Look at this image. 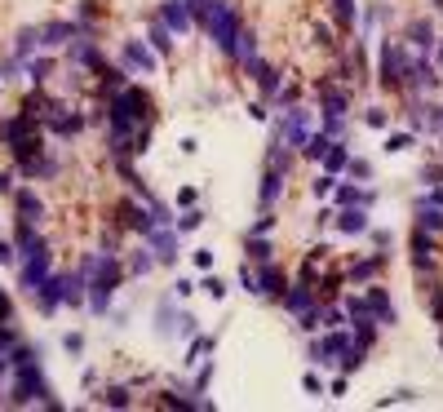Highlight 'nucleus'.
Instances as JSON below:
<instances>
[{"instance_id":"41","label":"nucleus","mask_w":443,"mask_h":412,"mask_svg":"<svg viewBox=\"0 0 443 412\" xmlns=\"http://www.w3.org/2000/svg\"><path fill=\"white\" fill-rule=\"evenodd\" d=\"M333 186H337V173H319L315 182H310V195H315V200H328V195H333Z\"/></svg>"},{"instance_id":"12","label":"nucleus","mask_w":443,"mask_h":412,"mask_svg":"<svg viewBox=\"0 0 443 412\" xmlns=\"http://www.w3.org/2000/svg\"><path fill=\"white\" fill-rule=\"evenodd\" d=\"M14 209H18V222H23V227H40L45 204L36 200V191H14Z\"/></svg>"},{"instance_id":"50","label":"nucleus","mask_w":443,"mask_h":412,"mask_svg":"<svg viewBox=\"0 0 443 412\" xmlns=\"http://www.w3.org/2000/svg\"><path fill=\"white\" fill-rule=\"evenodd\" d=\"M364 120H368V125H372V129H385V125H390V116H385V111H381V107H372V111H364Z\"/></svg>"},{"instance_id":"49","label":"nucleus","mask_w":443,"mask_h":412,"mask_svg":"<svg viewBox=\"0 0 443 412\" xmlns=\"http://www.w3.org/2000/svg\"><path fill=\"white\" fill-rule=\"evenodd\" d=\"M301 390H306V395H324V381H319V372H306V377H301Z\"/></svg>"},{"instance_id":"19","label":"nucleus","mask_w":443,"mask_h":412,"mask_svg":"<svg viewBox=\"0 0 443 412\" xmlns=\"http://www.w3.org/2000/svg\"><path fill=\"white\" fill-rule=\"evenodd\" d=\"M364 297H368V306H372V320H377V324H385V329H390V324L399 320V315H394V306H390V297H385V288H377V284H372Z\"/></svg>"},{"instance_id":"8","label":"nucleus","mask_w":443,"mask_h":412,"mask_svg":"<svg viewBox=\"0 0 443 412\" xmlns=\"http://www.w3.org/2000/svg\"><path fill=\"white\" fill-rule=\"evenodd\" d=\"M147 248L155 253V261L173 266V261H177V231H173V227H155V231L147 235Z\"/></svg>"},{"instance_id":"7","label":"nucleus","mask_w":443,"mask_h":412,"mask_svg":"<svg viewBox=\"0 0 443 412\" xmlns=\"http://www.w3.org/2000/svg\"><path fill=\"white\" fill-rule=\"evenodd\" d=\"M160 23H164L168 27V31H173V36H182V31H191V5H186V0H164V5H160Z\"/></svg>"},{"instance_id":"13","label":"nucleus","mask_w":443,"mask_h":412,"mask_svg":"<svg viewBox=\"0 0 443 412\" xmlns=\"http://www.w3.org/2000/svg\"><path fill=\"white\" fill-rule=\"evenodd\" d=\"M257 293H262V297H275V302H279V297L288 293V279H284V270H279V266H270V261H266V266L257 270Z\"/></svg>"},{"instance_id":"33","label":"nucleus","mask_w":443,"mask_h":412,"mask_svg":"<svg viewBox=\"0 0 443 412\" xmlns=\"http://www.w3.org/2000/svg\"><path fill=\"white\" fill-rule=\"evenodd\" d=\"M342 324H346L342 306H319V333H324V329H342Z\"/></svg>"},{"instance_id":"23","label":"nucleus","mask_w":443,"mask_h":412,"mask_svg":"<svg viewBox=\"0 0 443 412\" xmlns=\"http://www.w3.org/2000/svg\"><path fill=\"white\" fill-rule=\"evenodd\" d=\"M62 284H67V306H84V293H89V275H84V266L80 270H67Z\"/></svg>"},{"instance_id":"55","label":"nucleus","mask_w":443,"mask_h":412,"mask_svg":"<svg viewBox=\"0 0 443 412\" xmlns=\"http://www.w3.org/2000/svg\"><path fill=\"white\" fill-rule=\"evenodd\" d=\"M173 293H177V297H191V293H195V284H191V279H177Z\"/></svg>"},{"instance_id":"36","label":"nucleus","mask_w":443,"mask_h":412,"mask_svg":"<svg viewBox=\"0 0 443 412\" xmlns=\"http://www.w3.org/2000/svg\"><path fill=\"white\" fill-rule=\"evenodd\" d=\"M186 5H191V23L204 27L213 18V9H218V0H186Z\"/></svg>"},{"instance_id":"28","label":"nucleus","mask_w":443,"mask_h":412,"mask_svg":"<svg viewBox=\"0 0 443 412\" xmlns=\"http://www.w3.org/2000/svg\"><path fill=\"white\" fill-rule=\"evenodd\" d=\"M147 44H151V49L160 53V58H164V53L173 49V31H168V27L160 23V18H151V40H147Z\"/></svg>"},{"instance_id":"18","label":"nucleus","mask_w":443,"mask_h":412,"mask_svg":"<svg viewBox=\"0 0 443 412\" xmlns=\"http://www.w3.org/2000/svg\"><path fill=\"white\" fill-rule=\"evenodd\" d=\"M333 195H337V209H342V204H364V209H372V200H377V191H368V186H355V182L333 186Z\"/></svg>"},{"instance_id":"15","label":"nucleus","mask_w":443,"mask_h":412,"mask_svg":"<svg viewBox=\"0 0 443 412\" xmlns=\"http://www.w3.org/2000/svg\"><path fill=\"white\" fill-rule=\"evenodd\" d=\"M279 302H284L293 315H301V311H310V306H315L319 297H315V284H310V279H301V284H293L284 297H279Z\"/></svg>"},{"instance_id":"58","label":"nucleus","mask_w":443,"mask_h":412,"mask_svg":"<svg viewBox=\"0 0 443 412\" xmlns=\"http://www.w3.org/2000/svg\"><path fill=\"white\" fill-rule=\"evenodd\" d=\"M62 346H67V350L75 355V350H80V346H84V337H80V333H71V337H67V342H62Z\"/></svg>"},{"instance_id":"52","label":"nucleus","mask_w":443,"mask_h":412,"mask_svg":"<svg viewBox=\"0 0 443 412\" xmlns=\"http://www.w3.org/2000/svg\"><path fill=\"white\" fill-rule=\"evenodd\" d=\"M315 40L324 44V49H333V44H337V40H333V31H328V23H319V27H315Z\"/></svg>"},{"instance_id":"35","label":"nucleus","mask_w":443,"mask_h":412,"mask_svg":"<svg viewBox=\"0 0 443 412\" xmlns=\"http://www.w3.org/2000/svg\"><path fill=\"white\" fill-rule=\"evenodd\" d=\"M249 257L257 261V266H266V261L275 257V248H270V244H266V240H262V235H249Z\"/></svg>"},{"instance_id":"30","label":"nucleus","mask_w":443,"mask_h":412,"mask_svg":"<svg viewBox=\"0 0 443 412\" xmlns=\"http://www.w3.org/2000/svg\"><path fill=\"white\" fill-rule=\"evenodd\" d=\"M417 213H421V218H417V227H426L430 235H435V231H443V209H435V204H426V200H421V204H417Z\"/></svg>"},{"instance_id":"25","label":"nucleus","mask_w":443,"mask_h":412,"mask_svg":"<svg viewBox=\"0 0 443 412\" xmlns=\"http://www.w3.org/2000/svg\"><path fill=\"white\" fill-rule=\"evenodd\" d=\"M231 58H235V62L257 58V36H253L249 27H240V36H235V44H231Z\"/></svg>"},{"instance_id":"5","label":"nucleus","mask_w":443,"mask_h":412,"mask_svg":"<svg viewBox=\"0 0 443 412\" xmlns=\"http://www.w3.org/2000/svg\"><path fill=\"white\" fill-rule=\"evenodd\" d=\"M120 58H125L129 71H142V76H155V67H160V53L151 49L147 40H125V53H120Z\"/></svg>"},{"instance_id":"61","label":"nucleus","mask_w":443,"mask_h":412,"mask_svg":"<svg viewBox=\"0 0 443 412\" xmlns=\"http://www.w3.org/2000/svg\"><path fill=\"white\" fill-rule=\"evenodd\" d=\"M435 9H439V14H443V0H435Z\"/></svg>"},{"instance_id":"51","label":"nucleus","mask_w":443,"mask_h":412,"mask_svg":"<svg viewBox=\"0 0 443 412\" xmlns=\"http://www.w3.org/2000/svg\"><path fill=\"white\" fill-rule=\"evenodd\" d=\"M191 257H195V266H200V270H213V248H195Z\"/></svg>"},{"instance_id":"22","label":"nucleus","mask_w":443,"mask_h":412,"mask_svg":"<svg viewBox=\"0 0 443 412\" xmlns=\"http://www.w3.org/2000/svg\"><path fill=\"white\" fill-rule=\"evenodd\" d=\"M319 102H324V116H346V111H351V93H346V89H333V84H324V89H319Z\"/></svg>"},{"instance_id":"3","label":"nucleus","mask_w":443,"mask_h":412,"mask_svg":"<svg viewBox=\"0 0 443 412\" xmlns=\"http://www.w3.org/2000/svg\"><path fill=\"white\" fill-rule=\"evenodd\" d=\"M49 279V244H36L31 253L23 257V288H27V297H36V288Z\"/></svg>"},{"instance_id":"32","label":"nucleus","mask_w":443,"mask_h":412,"mask_svg":"<svg viewBox=\"0 0 443 412\" xmlns=\"http://www.w3.org/2000/svg\"><path fill=\"white\" fill-rule=\"evenodd\" d=\"M49 67H53L49 58H23V71H27V80H31V84H40L45 76H49Z\"/></svg>"},{"instance_id":"10","label":"nucleus","mask_w":443,"mask_h":412,"mask_svg":"<svg viewBox=\"0 0 443 412\" xmlns=\"http://www.w3.org/2000/svg\"><path fill=\"white\" fill-rule=\"evenodd\" d=\"M333 218H337V231H342V235H364V231H368V209H364V204H342Z\"/></svg>"},{"instance_id":"16","label":"nucleus","mask_w":443,"mask_h":412,"mask_svg":"<svg viewBox=\"0 0 443 412\" xmlns=\"http://www.w3.org/2000/svg\"><path fill=\"white\" fill-rule=\"evenodd\" d=\"M244 67H249V76L262 84V93H266V98H279V76H275V67H270V62H262V58H249Z\"/></svg>"},{"instance_id":"54","label":"nucleus","mask_w":443,"mask_h":412,"mask_svg":"<svg viewBox=\"0 0 443 412\" xmlns=\"http://www.w3.org/2000/svg\"><path fill=\"white\" fill-rule=\"evenodd\" d=\"M177 204H182V209H195V186H182V191H177Z\"/></svg>"},{"instance_id":"34","label":"nucleus","mask_w":443,"mask_h":412,"mask_svg":"<svg viewBox=\"0 0 443 412\" xmlns=\"http://www.w3.org/2000/svg\"><path fill=\"white\" fill-rule=\"evenodd\" d=\"M31 49H40V31H36V27H23V31H18V62H23Z\"/></svg>"},{"instance_id":"6","label":"nucleus","mask_w":443,"mask_h":412,"mask_svg":"<svg viewBox=\"0 0 443 412\" xmlns=\"http://www.w3.org/2000/svg\"><path fill=\"white\" fill-rule=\"evenodd\" d=\"M120 227H129V231H138V235H151L155 231V218H151V209L147 204H138V200H125L120 204Z\"/></svg>"},{"instance_id":"17","label":"nucleus","mask_w":443,"mask_h":412,"mask_svg":"<svg viewBox=\"0 0 443 412\" xmlns=\"http://www.w3.org/2000/svg\"><path fill=\"white\" fill-rule=\"evenodd\" d=\"M75 36H80V27H75V23H49V27H40V44H45V49L71 44Z\"/></svg>"},{"instance_id":"59","label":"nucleus","mask_w":443,"mask_h":412,"mask_svg":"<svg viewBox=\"0 0 443 412\" xmlns=\"http://www.w3.org/2000/svg\"><path fill=\"white\" fill-rule=\"evenodd\" d=\"M430 315H435V320H443V293L435 297V302H430Z\"/></svg>"},{"instance_id":"45","label":"nucleus","mask_w":443,"mask_h":412,"mask_svg":"<svg viewBox=\"0 0 443 412\" xmlns=\"http://www.w3.org/2000/svg\"><path fill=\"white\" fill-rule=\"evenodd\" d=\"M346 168H351V177H359V182H368V177H372V164L368 160H355V155H351V164H346Z\"/></svg>"},{"instance_id":"38","label":"nucleus","mask_w":443,"mask_h":412,"mask_svg":"<svg viewBox=\"0 0 443 412\" xmlns=\"http://www.w3.org/2000/svg\"><path fill=\"white\" fill-rule=\"evenodd\" d=\"M151 266H155V253L151 248H138L134 257H129V275H147Z\"/></svg>"},{"instance_id":"9","label":"nucleus","mask_w":443,"mask_h":412,"mask_svg":"<svg viewBox=\"0 0 443 412\" xmlns=\"http://www.w3.org/2000/svg\"><path fill=\"white\" fill-rule=\"evenodd\" d=\"M36 302H40L45 315H53L58 306H67V284H62V275H53V270H49V279L36 288Z\"/></svg>"},{"instance_id":"53","label":"nucleus","mask_w":443,"mask_h":412,"mask_svg":"<svg viewBox=\"0 0 443 412\" xmlns=\"http://www.w3.org/2000/svg\"><path fill=\"white\" fill-rule=\"evenodd\" d=\"M421 177H426L430 186H439V182H443V168H439V164H426V168H421Z\"/></svg>"},{"instance_id":"26","label":"nucleus","mask_w":443,"mask_h":412,"mask_svg":"<svg viewBox=\"0 0 443 412\" xmlns=\"http://www.w3.org/2000/svg\"><path fill=\"white\" fill-rule=\"evenodd\" d=\"M319 164H324V173H342V168L351 164V146H346V142H333V146L324 151V160H319Z\"/></svg>"},{"instance_id":"37","label":"nucleus","mask_w":443,"mask_h":412,"mask_svg":"<svg viewBox=\"0 0 443 412\" xmlns=\"http://www.w3.org/2000/svg\"><path fill=\"white\" fill-rule=\"evenodd\" d=\"M333 14H337V27L351 31L355 27V0H333Z\"/></svg>"},{"instance_id":"14","label":"nucleus","mask_w":443,"mask_h":412,"mask_svg":"<svg viewBox=\"0 0 443 412\" xmlns=\"http://www.w3.org/2000/svg\"><path fill=\"white\" fill-rule=\"evenodd\" d=\"M31 129H36V116H27V111L23 116H9V120H0V142L14 146V142H23Z\"/></svg>"},{"instance_id":"47","label":"nucleus","mask_w":443,"mask_h":412,"mask_svg":"<svg viewBox=\"0 0 443 412\" xmlns=\"http://www.w3.org/2000/svg\"><path fill=\"white\" fill-rule=\"evenodd\" d=\"M270 227H275V218H270V209H262V218H257V222H253V227H249V235H266Z\"/></svg>"},{"instance_id":"56","label":"nucleus","mask_w":443,"mask_h":412,"mask_svg":"<svg viewBox=\"0 0 443 412\" xmlns=\"http://www.w3.org/2000/svg\"><path fill=\"white\" fill-rule=\"evenodd\" d=\"M426 204H435V209H443V186H435V191H426Z\"/></svg>"},{"instance_id":"39","label":"nucleus","mask_w":443,"mask_h":412,"mask_svg":"<svg viewBox=\"0 0 443 412\" xmlns=\"http://www.w3.org/2000/svg\"><path fill=\"white\" fill-rule=\"evenodd\" d=\"M102 404H107V408H134V399H129L125 386H107V390H102Z\"/></svg>"},{"instance_id":"43","label":"nucleus","mask_w":443,"mask_h":412,"mask_svg":"<svg viewBox=\"0 0 443 412\" xmlns=\"http://www.w3.org/2000/svg\"><path fill=\"white\" fill-rule=\"evenodd\" d=\"M412 133H385V151H408Z\"/></svg>"},{"instance_id":"48","label":"nucleus","mask_w":443,"mask_h":412,"mask_svg":"<svg viewBox=\"0 0 443 412\" xmlns=\"http://www.w3.org/2000/svg\"><path fill=\"white\" fill-rule=\"evenodd\" d=\"M209 381H213V359H204L200 377H195V395H204V390H209Z\"/></svg>"},{"instance_id":"21","label":"nucleus","mask_w":443,"mask_h":412,"mask_svg":"<svg viewBox=\"0 0 443 412\" xmlns=\"http://www.w3.org/2000/svg\"><path fill=\"white\" fill-rule=\"evenodd\" d=\"M435 40H439V36H435V27H430L426 18L408 23V44H412L417 53H430V49H435Z\"/></svg>"},{"instance_id":"46","label":"nucleus","mask_w":443,"mask_h":412,"mask_svg":"<svg viewBox=\"0 0 443 412\" xmlns=\"http://www.w3.org/2000/svg\"><path fill=\"white\" fill-rule=\"evenodd\" d=\"M0 266H18V248H14V240H0Z\"/></svg>"},{"instance_id":"2","label":"nucleus","mask_w":443,"mask_h":412,"mask_svg":"<svg viewBox=\"0 0 443 412\" xmlns=\"http://www.w3.org/2000/svg\"><path fill=\"white\" fill-rule=\"evenodd\" d=\"M377 80H381V89H403V84H408V49H403L399 40H385L381 44Z\"/></svg>"},{"instance_id":"1","label":"nucleus","mask_w":443,"mask_h":412,"mask_svg":"<svg viewBox=\"0 0 443 412\" xmlns=\"http://www.w3.org/2000/svg\"><path fill=\"white\" fill-rule=\"evenodd\" d=\"M240 9L235 5H226V0H218V9H213V18L204 23V31H209V40L218 44V49L231 58V44H235V36H240Z\"/></svg>"},{"instance_id":"20","label":"nucleus","mask_w":443,"mask_h":412,"mask_svg":"<svg viewBox=\"0 0 443 412\" xmlns=\"http://www.w3.org/2000/svg\"><path fill=\"white\" fill-rule=\"evenodd\" d=\"M284 168H270L266 164V177H262V209H275L279 204V191H284Z\"/></svg>"},{"instance_id":"24","label":"nucleus","mask_w":443,"mask_h":412,"mask_svg":"<svg viewBox=\"0 0 443 412\" xmlns=\"http://www.w3.org/2000/svg\"><path fill=\"white\" fill-rule=\"evenodd\" d=\"M71 62H80V67H93V71H98V67H102L98 44H93V40H71Z\"/></svg>"},{"instance_id":"11","label":"nucleus","mask_w":443,"mask_h":412,"mask_svg":"<svg viewBox=\"0 0 443 412\" xmlns=\"http://www.w3.org/2000/svg\"><path fill=\"white\" fill-rule=\"evenodd\" d=\"M435 253H439L435 235H430L426 227H417V231H412V261H417V270H430V266H435Z\"/></svg>"},{"instance_id":"62","label":"nucleus","mask_w":443,"mask_h":412,"mask_svg":"<svg viewBox=\"0 0 443 412\" xmlns=\"http://www.w3.org/2000/svg\"><path fill=\"white\" fill-rule=\"evenodd\" d=\"M0 80H5V76H0Z\"/></svg>"},{"instance_id":"57","label":"nucleus","mask_w":443,"mask_h":412,"mask_svg":"<svg viewBox=\"0 0 443 412\" xmlns=\"http://www.w3.org/2000/svg\"><path fill=\"white\" fill-rule=\"evenodd\" d=\"M328 395H346V372H342V377H333V386H328Z\"/></svg>"},{"instance_id":"4","label":"nucleus","mask_w":443,"mask_h":412,"mask_svg":"<svg viewBox=\"0 0 443 412\" xmlns=\"http://www.w3.org/2000/svg\"><path fill=\"white\" fill-rule=\"evenodd\" d=\"M355 337L351 333H337V329H324V337H315V342H310V363H319V368H328V363L337 359V355L346 350V346H351Z\"/></svg>"},{"instance_id":"60","label":"nucleus","mask_w":443,"mask_h":412,"mask_svg":"<svg viewBox=\"0 0 443 412\" xmlns=\"http://www.w3.org/2000/svg\"><path fill=\"white\" fill-rule=\"evenodd\" d=\"M0 191H5V195H14V177H9V173H0Z\"/></svg>"},{"instance_id":"44","label":"nucleus","mask_w":443,"mask_h":412,"mask_svg":"<svg viewBox=\"0 0 443 412\" xmlns=\"http://www.w3.org/2000/svg\"><path fill=\"white\" fill-rule=\"evenodd\" d=\"M324 133L328 138H342L346 133V116H324Z\"/></svg>"},{"instance_id":"40","label":"nucleus","mask_w":443,"mask_h":412,"mask_svg":"<svg viewBox=\"0 0 443 412\" xmlns=\"http://www.w3.org/2000/svg\"><path fill=\"white\" fill-rule=\"evenodd\" d=\"M204 355H213V337H195V342H191V350H186V359H182V363H204Z\"/></svg>"},{"instance_id":"42","label":"nucleus","mask_w":443,"mask_h":412,"mask_svg":"<svg viewBox=\"0 0 443 412\" xmlns=\"http://www.w3.org/2000/svg\"><path fill=\"white\" fill-rule=\"evenodd\" d=\"M200 288H204V293L213 297V302H222V297H226V284H222L218 275H204V279H200Z\"/></svg>"},{"instance_id":"27","label":"nucleus","mask_w":443,"mask_h":412,"mask_svg":"<svg viewBox=\"0 0 443 412\" xmlns=\"http://www.w3.org/2000/svg\"><path fill=\"white\" fill-rule=\"evenodd\" d=\"M381 266H385V253H377V257H364V261H355V266H351V279H355V284H368V279H372Z\"/></svg>"},{"instance_id":"31","label":"nucleus","mask_w":443,"mask_h":412,"mask_svg":"<svg viewBox=\"0 0 443 412\" xmlns=\"http://www.w3.org/2000/svg\"><path fill=\"white\" fill-rule=\"evenodd\" d=\"M200 227H204V213H200V209H186L182 218H173V231H177V235H186V231H200Z\"/></svg>"},{"instance_id":"29","label":"nucleus","mask_w":443,"mask_h":412,"mask_svg":"<svg viewBox=\"0 0 443 412\" xmlns=\"http://www.w3.org/2000/svg\"><path fill=\"white\" fill-rule=\"evenodd\" d=\"M328 146H333V138L324 133V129H319V133H310L306 142H301V155H306V160H324V151Z\"/></svg>"}]
</instances>
